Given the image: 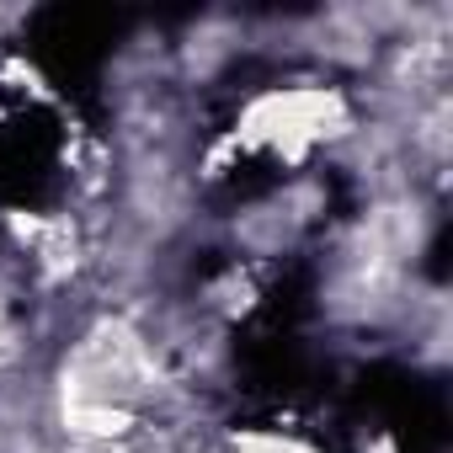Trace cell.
<instances>
[{"label":"cell","instance_id":"obj_1","mask_svg":"<svg viewBox=\"0 0 453 453\" xmlns=\"http://www.w3.org/2000/svg\"><path fill=\"white\" fill-rule=\"evenodd\" d=\"M235 453H315V448H304L299 437H273V432H246V437L235 442Z\"/></svg>","mask_w":453,"mask_h":453}]
</instances>
